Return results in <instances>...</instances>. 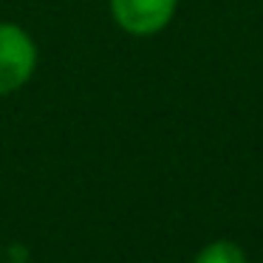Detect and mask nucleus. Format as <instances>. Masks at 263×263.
<instances>
[{
  "mask_svg": "<svg viewBox=\"0 0 263 263\" xmlns=\"http://www.w3.org/2000/svg\"><path fill=\"white\" fill-rule=\"evenodd\" d=\"M195 263H246L243 252L232 240H215V243L204 246L195 257Z\"/></svg>",
  "mask_w": 263,
  "mask_h": 263,
  "instance_id": "nucleus-3",
  "label": "nucleus"
},
{
  "mask_svg": "<svg viewBox=\"0 0 263 263\" xmlns=\"http://www.w3.org/2000/svg\"><path fill=\"white\" fill-rule=\"evenodd\" d=\"M0 252H3V246H0Z\"/></svg>",
  "mask_w": 263,
  "mask_h": 263,
  "instance_id": "nucleus-5",
  "label": "nucleus"
},
{
  "mask_svg": "<svg viewBox=\"0 0 263 263\" xmlns=\"http://www.w3.org/2000/svg\"><path fill=\"white\" fill-rule=\"evenodd\" d=\"M9 263H14V260H9ZM23 263H29V260H23Z\"/></svg>",
  "mask_w": 263,
  "mask_h": 263,
  "instance_id": "nucleus-4",
  "label": "nucleus"
},
{
  "mask_svg": "<svg viewBox=\"0 0 263 263\" xmlns=\"http://www.w3.org/2000/svg\"><path fill=\"white\" fill-rule=\"evenodd\" d=\"M178 0H110V14L133 37L159 34L176 14Z\"/></svg>",
  "mask_w": 263,
  "mask_h": 263,
  "instance_id": "nucleus-2",
  "label": "nucleus"
},
{
  "mask_svg": "<svg viewBox=\"0 0 263 263\" xmlns=\"http://www.w3.org/2000/svg\"><path fill=\"white\" fill-rule=\"evenodd\" d=\"M37 68V46L17 23H0V97L14 93Z\"/></svg>",
  "mask_w": 263,
  "mask_h": 263,
  "instance_id": "nucleus-1",
  "label": "nucleus"
}]
</instances>
